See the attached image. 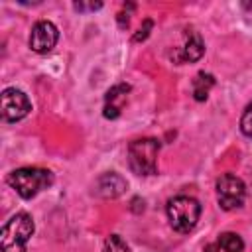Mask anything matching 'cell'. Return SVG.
I'll return each mask as SVG.
<instances>
[{
    "label": "cell",
    "instance_id": "3957f363",
    "mask_svg": "<svg viewBox=\"0 0 252 252\" xmlns=\"http://www.w3.org/2000/svg\"><path fill=\"white\" fill-rule=\"evenodd\" d=\"M159 142L156 138H140L128 146V165L136 175H154L158 171Z\"/></svg>",
    "mask_w": 252,
    "mask_h": 252
},
{
    "label": "cell",
    "instance_id": "5b68a950",
    "mask_svg": "<svg viewBox=\"0 0 252 252\" xmlns=\"http://www.w3.org/2000/svg\"><path fill=\"white\" fill-rule=\"evenodd\" d=\"M244 199H246V185L242 183L240 177L232 173H224L217 179V201L220 209L224 211L238 209L242 207Z\"/></svg>",
    "mask_w": 252,
    "mask_h": 252
},
{
    "label": "cell",
    "instance_id": "6da1fadb",
    "mask_svg": "<svg viewBox=\"0 0 252 252\" xmlns=\"http://www.w3.org/2000/svg\"><path fill=\"white\" fill-rule=\"evenodd\" d=\"M51 183H53L51 171L41 167H20L8 175V185L16 189V193L22 199L35 197L39 191L47 189Z\"/></svg>",
    "mask_w": 252,
    "mask_h": 252
},
{
    "label": "cell",
    "instance_id": "8992f818",
    "mask_svg": "<svg viewBox=\"0 0 252 252\" xmlns=\"http://www.w3.org/2000/svg\"><path fill=\"white\" fill-rule=\"evenodd\" d=\"M30 110H32V104H30V98L24 91L14 89V87L4 89L0 112H2V118L6 122H18V120L26 118Z\"/></svg>",
    "mask_w": 252,
    "mask_h": 252
},
{
    "label": "cell",
    "instance_id": "8fae6325",
    "mask_svg": "<svg viewBox=\"0 0 252 252\" xmlns=\"http://www.w3.org/2000/svg\"><path fill=\"white\" fill-rule=\"evenodd\" d=\"M215 85V77L211 73H199L193 79V96L195 100H205L209 96V91Z\"/></svg>",
    "mask_w": 252,
    "mask_h": 252
},
{
    "label": "cell",
    "instance_id": "9c48e42d",
    "mask_svg": "<svg viewBox=\"0 0 252 252\" xmlns=\"http://www.w3.org/2000/svg\"><path fill=\"white\" fill-rule=\"evenodd\" d=\"M128 93H130V85H126V83H120V85L108 89V93L104 96V100H106L104 112H102L104 118H110L112 120V118H118L120 116V110H122V104H124Z\"/></svg>",
    "mask_w": 252,
    "mask_h": 252
},
{
    "label": "cell",
    "instance_id": "9a60e30c",
    "mask_svg": "<svg viewBox=\"0 0 252 252\" xmlns=\"http://www.w3.org/2000/svg\"><path fill=\"white\" fill-rule=\"evenodd\" d=\"M152 20H146L144 22V28H140V32L134 35V41H142V39H146L148 37V33H150V30H152Z\"/></svg>",
    "mask_w": 252,
    "mask_h": 252
},
{
    "label": "cell",
    "instance_id": "52a82bcc",
    "mask_svg": "<svg viewBox=\"0 0 252 252\" xmlns=\"http://www.w3.org/2000/svg\"><path fill=\"white\" fill-rule=\"evenodd\" d=\"M59 39V30L49 20H41L32 28L30 33V47L35 53H49Z\"/></svg>",
    "mask_w": 252,
    "mask_h": 252
},
{
    "label": "cell",
    "instance_id": "5bb4252c",
    "mask_svg": "<svg viewBox=\"0 0 252 252\" xmlns=\"http://www.w3.org/2000/svg\"><path fill=\"white\" fill-rule=\"evenodd\" d=\"M240 130L244 136L252 138V100L248 102V106L244 108V112L240 116Z\"/></svg>",
    "mask_w": 252,
    "mask_h": 252
},
{
    "label": "cell",
    "instance_id": "7a4b0ae2",
    "mask_svg": "<svg viewBox=\"0 0 252 252\" xmlns=\"http://www.w3.org/2000/svg\"><path fill=\"white\" fill-rule=\"evenodd\" d=\"M167 219L173 230L187 234L195 228L199 217H201V205L197 199L189 195H177L167 201Z\"/></svg>",
    "mask_w": 252,
    "mask_h": 252
},
{
    "label": "cell",
    "instance_id": "30bf717a",
    "mask_svg": "<svg viewBox=\"0 0 252 252\" xmlns=\"http://www.w3.org/2000/svg\"><path fill=\"white\" fill-rule=\"evenodd\" d=\"M203 53H205V43H203L201 35L197 32H189L187 41L181 49V59L193 63V61H199L203 57Z\"/></svg>",
    "mask_w": 252,
    "mask_h": 252
},
{
    "label": "cell",
    "instance_id": "ba28073f",
    "mask_svg": "<svg viewBox=\"0 0 252 252\" xmlns=\"http://www.w3.org/2000/svg\"><path fill=\"white\" fill-rule=\"evenodd\" d=\"M126 187H128L126 179H124L122 175L110 171V173H102V175L96 179V183H94V193H96L98 197H102V199H116V197H120V195L126 191Z\"/></svg>",
    "mask_w": 252,
    "mask_h": 252
},
{
    "label": "cell",
    "instance_id": "7c38bea8",
    "mask_svg": "<svg viewBox=\"0 0 252 252\" xmlns=\"http://www.w3.org/2000/svg\"><path fill=\"white\" fill-rule=\"evenodd\" d=\"M219 248H222L224 252H242L244 250V240L236 234V232H222L217 240Z\"/></svg>",
    "mask_w": 252,
    "mask_h": 252
},
{
    "label": "cell",
    "instance_id": "4fadbf2b",
    "mask_svg": "<svg viewBox=\"0 0 252 252\" xmlns=\"http://www.w3.org/2000/svg\"><path fill=\"white\" fill-rule=\"evenodd\" d=\"M102 252H130V246H128L118 234H110V236L104 240Z\"/></svg>",
    "mask_w": 252,
    "mask_h": 252
},
{
    "label": "cell",
    "instance_id": "2e32d148",
    "mask_svg": "<svg viewBox=\"0 0 252 252\" xmlns=\"http://www.w3.org/2000/svg\"><path fill=\"white\" fill-rule=\"evenodd\" d=\"M73 8L79 10V12H85V10H98V8H102V4H100V2H96V4H83V2H77Z\"/></svg>",
    "mask_w": 252,
    "mask_h": 252
},
{
    "label": "cell",
    "instance_id": "277c9868",
    "mask_svg": "<svg viewBox=\"0 0 252 252\" xmlns=\"http://www.w3.org/2000/svg\"><path fill=\"white\" fill-rule=\"evenodd\" d=\"M33 220L28 213L14 215L0 232V248L2 252H26V244L33 234Z\"/></svg>",
    "mask_w": 252,
    "mask_h": 252
}]
</instances>
